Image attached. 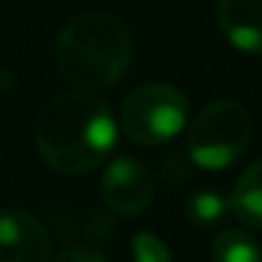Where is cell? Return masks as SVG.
I'll use <instances>...</instances> for the list:
<instances>
[{
    "label": "cell",
    "instance_id": "6da1fadb",
    "mask_svg": "<svg viewBox=\"0 0 262 262\" xmlns=\"http://www.w3.org/2000/svg\"><path fill=\"white\" fill-rule=\"evenodd\" d=\"M116 118L90 90H67L44 103L34 123L41 160L62 175H85L116 147Z\"/></svg>",
    "mask_w": 262,
    "mask_h": 262
},
{
    "label": "cell",
    "instance_id": "7a4b0ae2",
    "mask_svg": "<svg viewBox=\"0 0 262 262\" xmlns=\"http://www.w3.org/2000/svg\"><path fill=\"white\" fill-rule=\"evenodd\" d=\"M131 34L111 13L88 11L64 24L57 36V70L77 90L113 88L131 62Z\"/></svg>",
    "mask_w": 262,
    "mask_h": 262
},
{
    "label": "cell",
    "instance_id": "3957f363",
    "mask_svg": "<svg viewBox=\"0 0 262 262\" xmlns=\"http://www.w3.org/2000/svg\"><path fill=\"white\" fill-rule=\"evenodd\" d=\"M252 137V118L239 100L219 98L208 103L188 131V157L203 170L234 165Z\"/></svg>",
    "mask_w": 262,
    "mask_h": 262
},
{
    "label": "cell",
    "instance_id": "277c9868",
    "mask_svg": "<svg viewBox=\"0 0 262 262\" xmlns=\"http://www.w3.org/2000/svg\"><path fill=\"white\" fill-rule=\"evenodd\" d=\"M188 118V100L170 82H147L121 105V128L137 144L155 147L175 139Z\"/></svg>",
    "mask_w": 262,
    "mask_h": 262
},
{
    "label": "cell",
    "instance_id": "5b68a950",
    "mask_svg": "<svg viewBox=\"0 0 262 262\" xmlns=\"http://www.w3.org/2000/svg\"><path fill=\"white\" fill-rule=\"evenodd\" d=\"M100 193L113 213L137 216L147 211L155 198V175L134 157H118L105 167Z\"/></svg>",
    "mask_w": 262,
    "mask_h": 262
},
{
    "label": "cell",
    "instance_id": "8992f818",
    "mask_svg": "<svg viewBox=\"0 0 262 262\" xmlns=\"http://www.w3.org/2000/svg\"><path fill=\"white\" fill-rule=\"evenodd\" d=\"M44 224L21 208H0V262H49Z\"/></svg>",
    "mask_w": 262,
    "mask_h": 262
},
{
    "label": "cell",
    "instance_id": "52a82bcc",
    "mask_svg": "<svg viewBox=\"0 0 262 262\" xmlns=\"http://www.w3.org/2000/svg\"><path fill=\"white\" fill-rule=\"evenodd\" d=\"M216 21L231 47L262 57V0H221Z\"/></svg>",
    "mask_w": 262,
    "mask_h": 262
},
{
    "label": "cell",
    "instance_id": "ba28073f",
    "mask_svg": "<svg viewBox=\"0 0 262 262\" xmlns=\"http://www.w3.org/2000/svg\"><path fill=\"white\" fill-rule=\"evenodd\" d=\"M229 208L242 224L262 229V160L239 175L229 195Z\"/></svg>",
    "mask_w": 262,
    "mask_h": 262
},
{
    "label": "cell",
    "instance_id": "9c48e42d",
    "mask_svg": "<svg viewBox=\"0 0 262 262\" xmlns=\"http://www.w3.org/2000/svg\"><path fill=\"white\" fill-rule=\"evenodd\" d=\"M211 262H262V249L247 231L224 229L213 239Z\"/></svg>",
    "mask_w": 262,
    "mask_h": 262
},
{
    "label": "cell",
    "instance_id": "30bf717a",
    "mask_svg": "<svg viewBox=\"0 0 262 262\" xmlns=\"http://www.w3.org/2000/svg\"><path fill=\"white\" fill-rule=\"evenodd\" d=\"M229 211H231L229 208V198H224V195H219L213 190H201V193L190 195V201L185 206V216L195 226H213Z\"/></svg>",
    "mask_w": 262,
    "mask_h": 262
},
{
    "label": "cell",
    "instance_id": "8fae6325",
    "mask_svg": "<svg viewBox=\"0 0 262 262\" xmlns=\"http://www.w3.org/2000/svg\"><path fill=\"white\" fill-rule=\"evenodd\" d=\"M131 257H134V262H172L167 244L152 231L134 234V239H131Z\"/></svg>",
    "mask_w": 262,
    "mask_h": 262
},
{
    "label": "cell",
    "instance_id": "7c38bea8",
    "mask_svg": "<svg viewBox=\"0 0 262 262\" xmlns=\"http://www.w3.org/2000/svg\"><path fill=\"white\" fill-rule=\"evenodd\" d=\"M54 262H108V259L93 247H67L54 257Z\"/></svg>",
    "mask_w": 262,
    "mask_h": 262
}]
</instances>
